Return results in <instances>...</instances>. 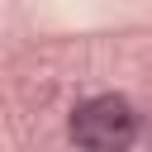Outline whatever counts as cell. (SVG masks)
<instances>
[{
    "label": "cell",
    "instance_id": "obj_1",
    "mask_svg": "<svg viewBox=\"0 0 152 152\" xmlns=\"http://www.w3.org/2000/svg\"><path fill=\"white\" fill-rule=\"evenodd\" d=\"M133 133H138V119H133V109H128L124 95H95V100H86L71 114V138L81 147H95V152L128 147Z\"/></svg>",
    "mask_w": 152,
    "mask_h": 152
}]
</instances>
